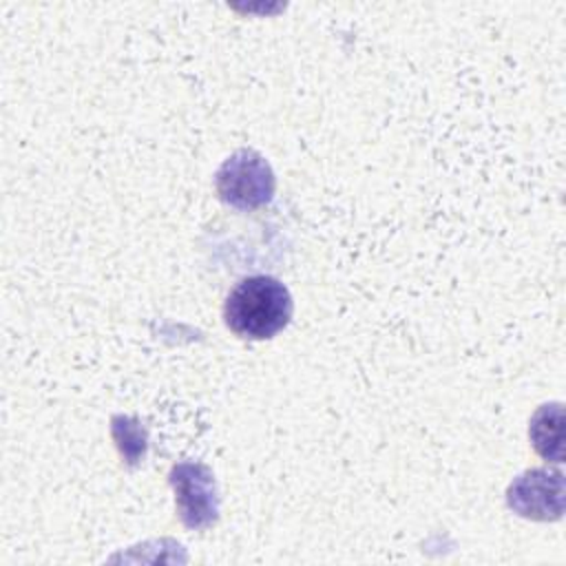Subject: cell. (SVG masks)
I'll list each match as a JSON object with an SVG mask.
<instances>
[{
	"label": "cell",
	"instance_id": "3",
	"mask_svg": "<svg viewBox=\"0 0 566 566\" xmlns=\"http://www.w3.org/2000/svg\"><path fill=\"white\" fill-rule=\"evenodd\" d=\"M170 486L179 520L188 528H208L219 517V495L212 471L201 462H179L170 469Z\"/></svg>",
	"mask_w": 566,
	"mask_h": 566
},
{
	"label": "cell",
	"instance_id": "2",
	"mask_svg": "<svg viewBox=\"0 0 566 566\" xmlns=\"http://www.w3.org/2000/svg\"><path fill=\"white\" fill-rule=\"evenodd\" d=\"M214 188L219 199L230 208L256 210L272 201L276 179L272 166L261 153L241 148L219 166Z\"/></svg>",
	"mask_w": 566,
	"mask_h": 566
},
{
	"label": "cell",
	"instance_id": "5",
	"mask_svg": "<svg viewBox=\"0 0 566 566\" xmlns=\"http://www.w3.org/2000/svg\"><path fill=\"white\" fill-rule=\"evenodd\" d=\"M113 436L119 444V451L126 455L130 464L139 462L146 453V431L133 420L124 416L113 418Z\"/></svg>",
	"mask_w": 566,
	"mask_h": 566
},
{
	"label": "cell",
	"instance_id": "1",
	"mask_svg": "<svg viewBox=\"0 0 566 566\" xmlns=\"http://www.w3.org/2000/svg\"><path fill=\"white\" fill-rule=\"evenodd\" d=\"M290 290L270 274L241 279L226 296L223 321L232 334L248 340L276 336L292 318Z\"/></svg>",
	"mask_w": 566,
	"mask_h": 566
},
{
	"label": "cell",
	"instance_id": "4",
	"mask_svg": "<svg viewBox=\"0 0 566 566\" xmlns=\"http://www.w3.org/2000/svg\"><path fill=\"white\" fill-rule=\"evenodd\" d=\"M509 491H520V493H533V497H522L511 502L509 506L515 509L524 517H535V520H548V517H559L562 513V495L546 493L551 491L548 473L546 471H528L520 475Z\"/></svg>",
	"mask_w": 566,
	"mask_h": 566
}]
</instances>
